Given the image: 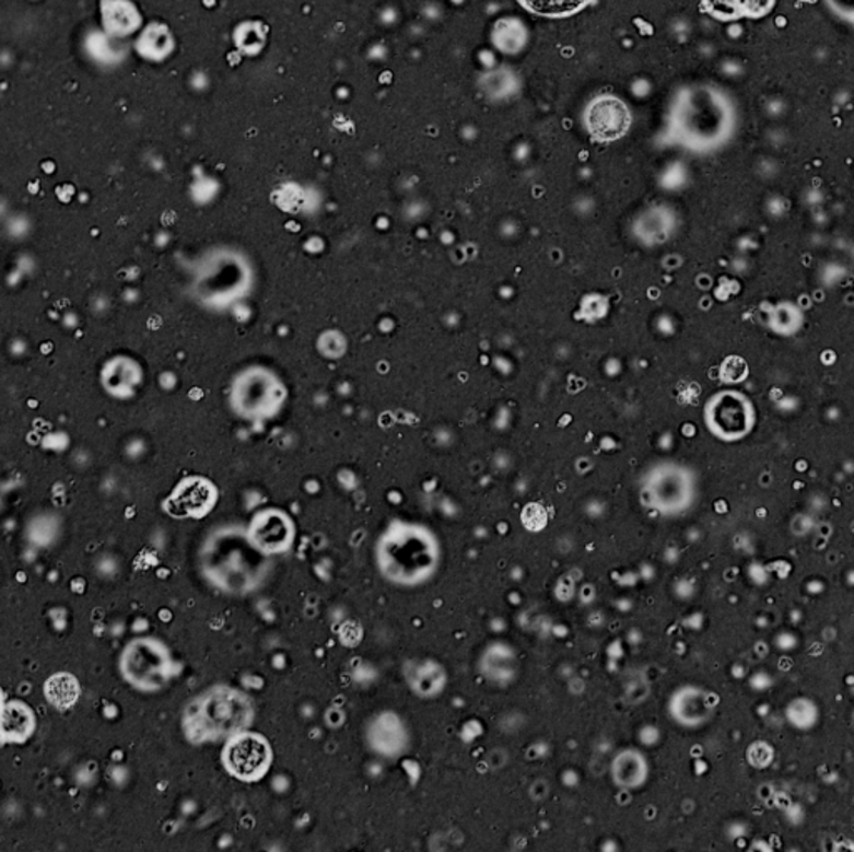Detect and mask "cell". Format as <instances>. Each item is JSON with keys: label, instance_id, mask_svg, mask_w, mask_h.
<instances>
[{"label": "cell", "instance_id": "6da1fadb", "mask_svg": "<svg viewBox=\"0 0 854 852\" xmlns=\"http://www.w3.org/2000/svg\"><path fill=\"white\" fill-rule=\"evenodd\" d=\"M268 758V746L259 737L246 736L229 747L227 765L236 774L249 778L265 769Z\"/></svg>", "mask_w": 854, "mask_h": 852}, {"label": "cell", "instance_id": "7a4b0ae2", "mask_svg": "<svg viewBox=\"0 0 854 852\" xmlns=\"http://www.w3.org/2000/svg\"><path fill=\"white\" fill-rule=\"evenodd\" d=\"M533 12L545 15H564L577 11L587 0H520Z\"/></svg>", "mask_w": 854, "mask_h": 852}, {"label": "cell", "instance_id": "3957f363", "mask_svg": "<svg viewBox=\"0 0 854 852\" xmlns=\"http://www.w3.org/2000/svg\"><path fill=\"white\" fill-rule=\"evenodd\" d=\"M523 520L528 529L538 530L545 526L546 514L541 507H538V505H531V507H528L526 511H524Z\"/></svg>", "mask_w": 854, "mask_h": 852}]
</instances>
